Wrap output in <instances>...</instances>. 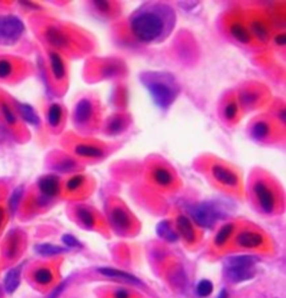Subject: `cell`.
I'll return each mask as SVG.
<instances>
[{"instance_id":"obj_37","label":"cell","mask_w":286,"mask_h":298,"mask_svg":"<svg viewBox=\"0 0 286 298\" xmlns=\"http://www.w3.org/2000/svg\"><path fill=\"white\" fill-rule=\"evenodd\" d=\"M22 195H24V189H22L21 187L16 188L14 192L11 193V196L9 198V202H8V208L11 214H14L17 211V209H18Z\"/></svg>"},{"instance_id":"obj_43","label":"cell","mask_w":286,"mask_h":298,"mask_svg":"<svg viewBox=\"0 0 286 298\" xmlns=\"http://www.w3.org/2000/svg\"><path fill=\"white\" fill-rule=\"evenodd\" d=\"M61 240H63L64 244L66 246H69L71 248H81V244L80 241H78L75 237H73L71 235H65L63 236V238H61Z\"/></svg>"},{"instance_id":"obj_5","label":"cell","mask_w":286,"mask_h":298,"mask_svg":"<svg viewBox=\"0 0 286 298\" xmlns=\"http://www.w3.org/2000/svg\"><path fill=\"white\" fill-rule=\"evenodd\" d=\"M44 40L47 45L52 47V51L61 53H76L82 54L89 46L85 36L76 30L73 32L71 29L57 24H49L44 28Z\"/></svg>"},{"instance_id":"obj_31","label":"cell","mask_w":286,"mask_h":298,"mask_svg":"<svg viewBox=\"0 0 286 298\" xmlns=\"http://www.w3.org/2000/svg\"><path fill=\"white\" fill-rule=\"evenodd\" d=\"M20 284V269L13 268L6 274L4 279V287L8 294H13Z\"/></svg>"},{"instance_id":"obj_27","label":"cell","mask_w":286,"mask_h":298,"mask_svg":"<svg viewBox=\"0 0 286 298\" xmlns=\"http://www.w3.org/2000/svg\"><path fill=\"white\" fill-rule=\"evenodd\" d=\"M46 120L50 129H59L64 122V107L58 103L50 104L47 109Z\"/></svg>"},{"instance_id":"obj_22","label":"cell","mask_w":286,"mask_h":298,"mask_svg":"<svg viewBox=\"0 0 286 298\" xmlns=\"http://www.w3.org/2000/svg\"><path fill=\"white\" fill-rule=\"evenodd\" d=\"M48 60L50 75L53 77V81L59 85L65 84L67 82V76H69V69H67L65 58L61 56V54L57 52L49 51Z\"/></svg>"},{"instance_id":"obj_41","label":"cell","mask_w":286,"mask_h":298,"mask_svg":"<svg viewBox=\"0 0 286 298\" xmlns=\"http://www.w3.org/2000/svg\"><path fill=\"white\" fill-rule=\"evenodd\" d=\"M212 289H214V285H212L211 281L208 279H204L197 285V289L196 290H197V294L200 297H207L211 294Z\"/></svg>"},{"instance_id":"obj_1","label":"cell","mask_w":286,"mask_h":298,"mask_svg":"<svg viewBox=\"0 0 286 298\" xmlns=\"http://www.w3.org/2000/svg\"><path fill=\"white\" fill-rule=\"evenodd\" d=\"M176 10L171 5L160 2L144 3L128 18V31L134 41L144 45L165 42L175 29Z\"/></svg>"},{"instance_id":"obj_12","label":"cell","mask_w":286,"mask_h":298,"mask_svg":"<svg viewBox=\"0 0 286 298\" xmlns=\"http://www.w3.org/2000/svg\"><path fill=\"white\" fill-rule=\"evenodd\" d=\"M225 29L228 36L239 45L245 47L257 46L250 34L248 25L246 23L244 12L233 10V12L228 13L225 16Z\"/></svg>"},{"instance_id":"obj_38","label":"cell","mask_w":286,"mask_h":298,"mask_svg":"<svg viewBox=\"0 0 286 298\" xmlns=\"http://www.w3.org/2000/svg\"><path fill=\"white\" fill-rule=\"evenodd\" d=\"M19 236L17 234H11L8 239L7 247H6V256L8 258H14L19 249Z\"/></svg>"},{"instance_id":"obj_36","label":"cell","mask_w":286,"mask_h":298,"mask_svg":"<svg viewBox=\"0 0 286 298\" xmlns=\"http://www.w3.org/2000/svg\"><path fill=\"white\" fill-rule=\"evenodd\" d=\"M35 249L39 253V255H42V256H55V255H59V253L66 251V249H64V248L50 245V244L37 245Z\"/></svg>"},{"instance_id":"obj_16","label":"cell","mask_w":286,"mask_h":298,"mask_svg":"<svg viewBox=\"0 0 286 298\" xmlns=\"http://www.w3.org/2000/svg\"><path fill=\"white\" fill-rule=\"evenodd\" d=\"M25 25L15 15L0 16V46H13L24 34Z\"/></svg>"},{"instance_id":"obj_6","label":"cell","mask_w":286,"mask_h":298,"mask_svg":"<svg viewBox=\"0 0 286 298\" xmlns=\"http://www.w3.org/2000/svg\"><path fill=\"white\" fill-rule=\"evenodd\" d=\"M73 122L80 134H91L100 128L101 107L98 98L92 95L82 96L74 106Z\"/></svg>"},{"instance_id":"obj_19","label":"cell","mask_w":286,"mask_h":298,"mask_svg":"<svg viewBox=\"0 0 286 298\" xmlns=\"http://www.w3.org/2000/svg\"><path fill=\"white\" fill-rule=\"evenodd\" d=\"M234 245L239 249H260L266 245V238L260 230L253 227H243L235 233Z\"/></svg>"},{"instance_id":"obj_32","label":"cell","mask_w":286,"mask_h":298,"mask_svg":"<svg viewBox=\"0 0 286 298\" xmlns=\"http://www.w3.org/2000/svg\"><path fill=\"white\" fill-rule=\"evenodd\" d=\"M16 108L17 111H18L20 117L24 119L27 123L35 125V126L39 125V123H41L38 115L36 114L35 111H34V108L30 105H28V104L16 103Z\"/></svg>"},{"instance_id":"obj_8","label":"cell","mask_w":286,"mask_h":298,"mask_svg":"<svg viewBox=\"0 0 286 298\" xmlns=\"http://www.w3.org/2000/svg\"><path fill=\"white\" fill-rule=\"evenodd\" d=\"M243 114L254 112L264 107L270 101V90L260 82H247L235 91Z\"/></svg>"},{"instance_id":"obj_40","label":"cell","mask_w":286,"mask_h":298,"mask_svg":"<svg viewBox=\"0 0 286 298\" xmlns=\"http://www.w3.org/2000/svg\"><path fill=\"white\" fill-rule=\"evenodd\" d=\"M271 43L274 44V46L277 47V49L284 51L286 45V32L285 29H277L273 32Z\"/></svg>"},{"instance_id":"obj_35","label":"cell","mask_w":286,"mask_h":298,"mask_svg":"<svg viewBox=\"0 0 286 298\" xmlns=\"http://www.w3.org/2000/svg\"><path fill=\"white\" fill-rule=\"evenodd\" d=\"M169 279L175 288H184V286H186L187 283L186 275H184L183 269L180 267L173 268V270L169 275Z\"/></svg>"},{"instance_id":"obj_3","label":"cell","mask_w":286,"mask_h":298,"mask_svg":"<svg viewBox=\"0 0 286 298\" xmlns=\"http://www.w3.org/2000/svg\"><path fill=\"white\" fill-rule=\"evenodd\" d=\"M196 167L216 189L236 198L244 195L242 174L231 162L215 156H203L196 161Z\"/></svg>"},{"instance_id":"obj_7","label":"cell","mask_w":286,"mask_h":298,"mask_svg":"<svg viewBox=\"0 0 286 298\" xmlns=\"http://www.w3.org/2000/svg\"><path fill=\"white\" fill-rule=\"evenodd\" d=\"M145 178L153 189L160 192H173L179 189L180 179L171 165L160 158H151Z\"/></svg>"},{"instance_id":"obj_14","label":"cell","mask_w":286,"mask_h":298,"mask_svg":"<svg viewBox=\"0 0 286 298\" xmlns=\"http://www.w3.org/2000/svg\"><path fill=\"white\" fill-rule=\"evenodd\" d=\"M108 214L111 227L115 230V233L125 235L134 228L133 214L120 199L116 198L110 201Z\"/></svg>"},{"instance_id":"obj_21","label":"cell","mask_w":286,"mask_h":298,"mask_svg":"<svg viewBox=\"0 0 286 298\" xmlns=\"http://www.w3.org/2000/svg\"><path fill=\"white\" fill-rule=\"evenodd\" d=\"M61 187H63V181H61L59 176L56 174L43 175L37 182L39 195H42L45 198L53 201L54 199L60 196Z\"/></svg>"},{"instance_id":"obj_26","label":"cell","mask_w":286,"mask_h":298,"mask_svg":"<svg viewBox=\"0 0 286 298\" xmlns=\"http://www.w3.org/2000/svg\"><path fill=\"white\" fill-rule=\"evenodd\" d=\"M237 230V224L235 221H229L224 224L221 227L217 230L216 235L212 239V244L217 248V249H221V248L226 247L229 241H231L232 237H234L235 233Z\"/></svg>"},{"instance_id":"obj_17","label":"cell","mask_w":286,"mask_h":298,"mask_svg":"<svg viewBox=\"0 0 286 298\" xmlns=\"http://www.w3.org/2000/svg\"><path fill=\"white\" fill-rule=\"evenodd\" d=\"M190 219L198 227L209 229L214 227L217 220L220 218V211L216 205L211 202H200L190 209Z\"/></svg>"},{"instance_id":"obj_33","label":"cell","mask_w":286,"mask_h":298,"mask_svg":"<svg viewBox=\"0 0 286 298\" xmlns=\"http://www.w3.org/2000/svg\"><path fill=\"white\" fill-rule=\"evenodd\" d=\"M156 231H158V234L161 238H164L165 240L169 242H175L179 239L176 230L172 229V227L168 221L160 222L158 225V228H156Z\"/></svg>"},{"instance_id":"obj_15","label":"cell","mask_w":286,"mask_h":298,"mask_svg":"<svg viewBox=\"0 0 286 298\" xmlns=\"http://www.w3.org/2000/svg\"><path fill=\"white\" fill-rule=\"evenodd\" d=\"M93 190V180L83 172L71 174L63 182V187H61V193H64L66 197L75 198L76 200L91 196Z\"/></svg>"},{"instance_id":"obj_23","label":"cell","mask_w":286,"mask_h":298,"mask_svg":"<svg viewBox=\"0 0 286 298\" xmlns=\"http://www.w3.org/2000/svg\"><path fill=\"white\" fill-rule=\"evenodd\" d=\"M73 212L77 220V222L85 229H94L99 224V214L95 209L85 203H76L73 208Z\"/></svg>"},{"instance_id":"obj_4","label":"cell","mask_w":286,"mask_h":298,"mask_svg":"<svg viewBox=\"0 0 286 298\" xmlns=\"http://www.w3.org/2000/svg\"><path fill=\"white\" fill-rule=\"evenodd\" d=\"M140 79L155 105L162 109L169 108L180 92V86L176 77L166 71H143Z\"/></svg>"},{"instance_id":"obj_9","label":"cell","mask_w":286,"mask_h":298,"mask_svg":"<svg viewBox=\"0 0 286 298\" xmlns=\"http://www.w3.org/2000/svg\"><path fill=\"white\" fill-rule=\"evenodd\" d=\"M248 135L260 144H273L279 139L284 140L285 132L282 131L268 114L260 115L250 121L248 124Z\"/></svg>"},{"instance_id":"obj_18","label":"cell","mask_w":286,"mask_h":298,"mask_svg":"<svg viewBox=\"0 0 286 298\" xmlns=\"http://www.w3.org/2000/svg\"><path fill=\"white\" fill-rule=\"evenodd\" d=\"M218 113L221 122L227 126H235L242 119V108L234 91L228 92L223 96L218 106Z\"/></svg>"},{"instance_id":"obj_44","label":"cell","mask_w":286,"mask_h":298,"mask_svg":"<svg viewBox=\"0 0 286 298\" xmlns=\"http://www.w3.org/2000/svg\"><path fill=\"white\" fill-rule=\"evenodd\" d=\"M131 292L125 288H117L113 291V298H131Z\"/></svg>"},{"instance_id":"obj_45","label":"cell","mask_w":286,"mask_h":298,"mask_svg":"<svg viewBox=\"0 0 286 298\" xmlns=\"http://www.w3.org/2000/svg\"><path fill=\"white\" fill-rule=\"evenodd\" d=\"M65 286H66V283H63V284L58 285V286L56 287V288L52 291V294H50V295L48 296V298H58L59 295L61 294V291H63V290L65 289Z\"/></svg>"},{"instance_id":"obj_30","label":"cell","mask_w":286,"mask_h":298,"mask_svg":"<svg viewBox=\"0 0 286 298\" xmlns=\"http://www.w3.org/2000/svg\"><path fill=\"white\" fill-rule=\"evenodd\" d=\"M268 115H270L272 120L276 123V125L278 126L279 129L284 132L286 131V128H285V124H286L285 123V117H286L285 103L282 101V99H278L277 102L272 104L271 112L268 113Z\"/></svg>"},{"instance_id":"obj_42","label":"cell","mask_w":286,"mask_h":298,"mask_svg":"<svg viewBox=\"0 0 286 298\" xmlns=\"http://www.w3.org/2000/svg\"><path fill=\"white\" fill-rule=\"evenodd\" d=\"M14 66L10 60L3 58L0 59V80H5L13 74Z\"/></svg>"},{"instance_id":"obj_20","label":"cell","mask_w":286,"mask_h":298,"mask_svg":"<svg viewBox=\"0 0 286 298\" xmlns=\"http://www.w3.org/2000/svg\"><path fill=\"white\" fill-rule=\"evenodd\" d=\"M175 227L178 237H181L187 244L193 245L197 241L198 234L197 229H196V226L193 222V220L187 217L184 213L178 212L176 214Z\"/></svg>"},{"instance_id":"obj_13","label":"cell","mask_w":286,"mask_h":298,"mask_svg":"<svg viewBox=\"0 0 286 298\" xmlns=\"http://www.w3.org/2000/svg\"><path fill=\"white\" fill-rule=\"evenodd\" d=\"M244 14L246 23L257 46H266L267 44H270L273 32L275 31L273 28L272 20L260 10L249 9L247 12H244Z\"/></svg>"},{"instance_id":"obj_34","label":"cell","mask_w":286,"mask_h":298,"mask_svg":"<svg viewBox=\"0 0 286 298\" xmlns=\"http://www.w3.org/2000/svg\"><path fill=\"white\" fill-rule=\"evenodd\" d=\"M53 279H54L53 272L47 267L38 268L35 270V273H34V280H35L39 285L47 286L52 283Z\"/></svg>"},{"instance_id":"obj_29","label":"cell","mask_w":286,"mask_h":298,"mask_svg":"<svg viewBox=\"0 0 286 298\" xmlns=\"http://www.w3.org/2000/svg\"><path fill=\"white\" fill-rule=\"evenodd\" d=\"M91 6L97 10V12L104 17L112 18L115 17L117 13H120V5L117 3L112 2H93Z\"/></svg>"},{"instance_id":"obj_10","label":"cell","mask_w":286,"mask_h":298,"mask_svg":"<svg viewBox=\"0 0 286 298\" xmlns=\"http://www.w3.org/2000/svg\"><path fill=\"white\" fill-rule=\"evenodd\" d=\"M110 152L108 143L77 136L71 142V156L80 162L101 161L108 157Z\"/></svg>"},{"instance_id":"obj_46","label":"cell","mask_w":286,"mask_h":298,"mask_svg":"<svg viewBox=\"0 0 286 298\" xmlns=\"http://www.w3.org/2000/svg\"><path fill=\"white\" fill-rule=\"evenodd\" d=\"M4 219H5V210L2 207H0V227H2V224L4 221Z\"/></svg>"},{"instance_id":"obj_24","label":"cell","mask_w":286,"mask_h":298,"mask_svg":"<svg viewBox=\"0 0 286 298\" xmlns=\"http://www.w3.org/2000/svg\"><path fill=\"white\" fill-rule=\"evenodd\" d=\"M130 125V118L124 113H115L106 121L103 125V130L109 135H119L126 130Z\"/></svg>"},{"instance_id":"obj_39","label":"cell","mask_w":286,"mask_h":298,"mask_svg":"<svg viewBox=\"0 0 286 298\" xmlns=\"http://www.w3.org/2000/svg\"><path fill=\"white\" fill-rule=\"evenodd\" d=\"M0 112H2L5 121L8 124H10V125H15L16 124V122H17L16 114L13 111V108H11L6 102L0 103Z\"/></svg>"},{"instance_id":"obj_25","label":"cell","mask_w":286,"mask_h":298,"mask_svg":"<svg viewBox=\"0 0 286 298\" xmlns=\"http://www.w3.org/2000/svg\"><path fill=\"white\" fill-rule=\"evenodd\" d=\"M54 169L59 173L74 174L77 172H82V164L71 154H63L57 158L54 162Z\"/></svg>"},{"instance_id":"obj_47","label":"cell","mask_w":286,"mask_h":298,"mask_svg":"<svg viewBox=\"0 0 286 298\" xmlns=\"http://www.w3.org/2000/svg\"><path fill=\"white\" fill-rule=\"evenodd\" d=\"M217 298H228V295H227V291L224 289V290H221L220 292H219V295H218V297Z\"/></svg>"},{"instance_id":"obj_28","label":"cell","mask_w":286,"mask_h":298,"mask_svg":"<svg viewBox=\"0 0 286 298\" xmlns=\"http://www.w3.org/2000/svg\"><path fill=\"white\" fill-rule=\"evenodd\" d=\"M99 272H100V274H102L103 276H106V277H111V278H114V279L123 280V281H125V283L138 285V286L142 285L141 280L138 279L137 277H134V276L128 274L125 272H122V270H119V269L100 268Z\"/></svg>"},{"instance_id":"obj_2","label":"cell","mask_w":286,"mask_h":298,"mask_svg":"<svg viewBox=\"0 0 286 298\" xmlns=\"http://www.w3.org/2000/svg\"><path fill=\"white\" fill-rule=\"evenodd\" d=\"M247 196L257 211L273 216L281 212L285 205L283 187L268 171L257 168L249 174Z\"/></svg>"},{"instance_id":"obj_11","label":"cell","mask_w":286,"mask_h":298,"mask_svg":"<svg viewBox=\"0 0 286 298\" xmlns=\"http://www.w3.org/2000/svg\"><path fill=\"white\" fill-rule=\"evenodd\" d=\"M259 258L250 255H242L228 258L224 265L225 276L232 283H243L249 280L256 274Z\"/></svg>"}]
</instances>
